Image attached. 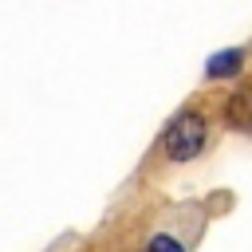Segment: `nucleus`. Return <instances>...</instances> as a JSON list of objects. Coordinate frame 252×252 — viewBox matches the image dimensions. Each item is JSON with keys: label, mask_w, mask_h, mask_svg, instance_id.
Here are the masks:
<instances>
[{"label": "nucleus", "mask_w": 252, "mask_h": 252, "mask_svg": "<svg viewBox=\"0 0 252 252\" xmlns=\"http://www.w3.org/2000/svg\"><path fill=\"white\" fill-rule=\"evenodd\" d=\"M146 252H185V248H181V244H177L173 236H154Z\"/></svg>", "instance_id": "20e7f679"}, {"label": "nucleus", "mask_w": 252, "mask_h": 252, "mask_svg": "<svg viewBox=\"0 0 252 252\" xmlns=\"http://www.w3.org/2000/svg\"><path fill=\"white\" fill-rule=\"evenodd\" d=\"M201 146H205V118H201V114H181V118L165 130V154H169L173 161L197 158Z\"/></svg>", "instance_id": "f257e3e1"}, {"label": "nucleus", "mask_w": 252, "mask_h": 252, "mask_svg": "<svg viewBox=\"0 0 252 252\" xmlns=\"http://www.w3.org/2000/svg\"><path fill=\"white\" fill-rule=\"evenodd\" d=\"M240 71V51H217L209 59V75L213 79H224V75H236Z\"/></svg>", "instance_id": "7ed1b4c3"}, {"label": "nucleus", "mask_w": 252, "mask_h": 252, "mask_svg": "<svg viewBox=\"0 0 252 252\" xmlns=\"http://www.w3.org/2000/svg\"><path fill=\"white\" fill-rule=\"evenodd\" d=\"M228 122L240 126V130H252V87H240L232 98H228Z\"/></svg>", "instance_id": "f03ea898"}]
</instances>
